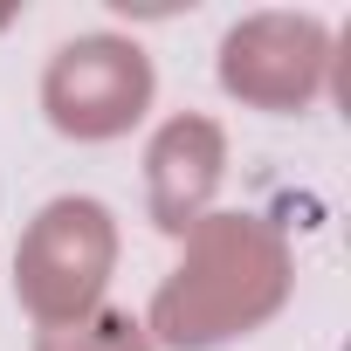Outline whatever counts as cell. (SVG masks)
I'll use <instances>...</instances> for the list:
<instances>
[]
</instances>
